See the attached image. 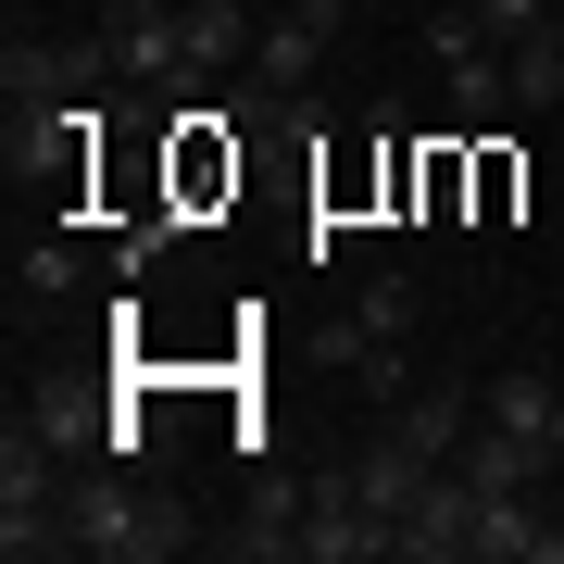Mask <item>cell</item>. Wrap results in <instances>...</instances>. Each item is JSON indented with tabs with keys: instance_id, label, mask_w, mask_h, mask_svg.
<instances>
[{
	"instance_id": "1",
	"label": "cell",
	"mask_w": 564,
	"mask_h": 564,
	"mask_svg": "<svg viewBox=\"0 0 564 564\" xmlns=\"http://www.w3.org/2000/svg\"><path fill=\"white\" fill-rule=\"evenodd\" d=\"M63 527H76V552H88V564H163V552L202 540V527L163 502L151 477H76V489H63Z\"/></svg>"
},
{
	"instance_id": "2",
	"label": "cell",
	"mask_w": 564,
	"mask_h": 564,
	"mask_svg": "<svg viewBox=\"0 0 564 564\" xmlns=\"http://www.w3.org/2000/svg\"><path fill=\"white\" fill-rule=\"evenodd\" d=\"M364 552H389V527L351 489V464H326V477L302 489V564H364Z\"/></svg>"
},
{
	"instance_id": "3",
	"label": "cell",
	"mask_w": 564,
	"mask_h": 564,
	"mask_svg": "<svg viewBox=\"0 0 564 564\" xmlns=\"http://www.w3.org/2000/svg\"><path fill=\"white\" fill-rule=\"evenodd\" d=\"M464 564H564V527L540 514V489H477Z\"/></svg>"
},
{
	"instance_id": "4",
	"label": "cell",
	"mask_w": 564,
	"mask_h": 564,
	"mask_svg": "<svg viewBox=\"0 0 564 564\" xmlns=\"http://www.w3.org/2000/svg\"><path fill=\"white\" fill-rule=\"evenodd\" d=\"M464 527H477V477H464V464H440V477L414 489V514H402V564H464Z\"/></svg>"
},
{
	"instance_id": "5",
	"label": "cell",
	"mask_w": 564,
	"mask_h": 564,
	"mask_svg": "<svg viewBox=\"0 0 564 564\" xmlns=\"http://www.w3.org/2000/svg\"><path fill=\"white\" fill-rule=\"evenodd\" d=\"M339 0H289V13H263V51H251V88H302L314 63H326V39H339Z\"/></svg>"
},
{
	"instance_id": "6",
	"label": "cell",
	"mask_w": 564,
	"mask_h": 564,
	"mask_svg": "<svg viewBox=\"0 0 564 564\" xmlns=\"http://www.w3.org/2000/svg\"><path fill=\"white\" fill-rule=\"evenodd\" d=\"M101 39H113L126 76H188V25H176V0H113Z\"/></svg>"
},
{
	"instance_id": "7",
	"label": "cell",
	"mask_w": 564,
	"mask_h": 564,
	"mask_svg": "<svg viewBox=\"0 0 564 564\" xmlns=\"http://www.w3.org/2000/svg\"><path fill=\"white\" fill-rule=\"evenodd\" d=\"M176 25H188V76H251V51H263L251 0H176Z\"/></svg>"
},
{
	"instance_id": "8",
	"label": "cell",
	"mask_w": 564,
	"mask_h": 564,
	"mask_svg": "<svg viewBox=\"0 0 564 564\" xmlns=\"http://www.w3.org/2000/svg\"><path fill=\"white\" fill-rule=\"evenodd\" d=\"M452 464H464L477 489H540V477H552L564 452H552V440H514V426H489V414H477V426H464V452H452Z\"/></svg>"
},
{
	"instance_id": "9",
	"label": "cell",
	"mask_w": 564,
	"mask_h": 564,
	"mask_svg": "<svg viewBox=\"0 0 564 564\" xmlns=\"http://www.w3.org/2000/svg\"><path fill=\"white\" fill-rule=\"evenodd\" d=\"M226 552H251V564H302V489H251V514L226 527Z\"/></svg>"
},
{
	"instance_id": "10",
	"label": "cell",
	"mask_w": 564,
	"mask_h": 564,
	"mask_svg": "<svg viewBox=\"0 0 564 564\" xmlns=\"http://www.w3.org/2000/svg\"><path fill=\"white\" fill-rule=\"evenodd\" d=\"M389 426H402L426 464H452V452H464V426H477V389H414V402L389 414Z\"/></svg>"
},
{
	"instance_id": "11",
	"label": "cell",
	"mask_w": 564,
	"mask_h": 564,
	"mask_svg": "<svg viewBox=\"0 0 564 564\" xmlns=\"http://www.w3.org/2000/svg\"><path fill=\"white\" fill-rule=\"evenodd\" d=\"M552 402H564V389L540 377V364H514V377H489V389H477V414H489V426H514V440H552Z\"/></svg>"
},
{
	"instance_id": "12",
	"label": "cell",
	"mask_w": 564,
	"mask_h": 564,
	"mask_svg": "<svg viewBox=\"0 0 564 564\" xmlns=\"http://www.w3.org/2000/svg\"><path fill=\"white\" fill-rule=\"evenodd\" d=\"M502 63H514V113H552V101H564V25L502 39Z\"/></svg>"
},
{
	"instance_id": "13",
	"label": "cell",
	"mask_w": 564,
	"mask_h": 564,
	"mask_svg": "<svg viewBox=\"0 0 564 564\" xmlns=\"http://www.w3.org/2000/svg\"><path fill=\"white\" fill-rule=\"evenodd\" d=\"M440 76H452V113L464 126H502L514 113V63L502 51H464V63H440Z\"/></svg>"
},
{
	"instance_id": "14",
	"label": "cell",
	"mask_w": 564,
	"mask_h": 564,
	"mask_svg": "<svg viewBox=\"0 0 564 564\" xmlns=\"http://www.w3.org/2000/svg\"><path fill=\"white\" fill-rule=\"evenodd\" d=\"M414 314H426V289H414V276H364V302H351L364 339H414Z\"/></svg>"
},
{
	"instance_id": "15",
	"label": "cell",
	"mask_w": 564,
	"mask_h": 564,
	"mask_svg": "<svg viewBox=\"0 0 564 564\" xmlns=\"http://www.w3.org/2000/svg\"><path fill=\"white\" fill-rule=\"evenodd\" d=\"M25 426H39L51 452H88V440H101V426H88V402H63V389H39V414H25Z\"/></svg>"
},
{
	"instance_id": "16",
	"label": "cell",
	"mask_w": 564,
	"mask_h": 564,
	"mask_svg": "<svg viewBox=\"0 0 564 564\" xmlns=\"http://www.w3.org/2000/svg\"><path fill=\"white\" fill-rule=\"evenodd\" d=\"M25 289H39V302H63V289H76V251L39 239V251H25Z\"/></svg>"
},
{
	"instance_id": "17",
	"label": "cell",
	"mask_w": 564,
	"mask_h": 564,
	"mask_svg": "<svg viewBox=\"0 0 564 564\" xmlns=\"http://www.w3.org/2000/svg\"><path fill=\"white\" fill-rule=\"evenodd\" d=\"M477 25L489 39H527V25H552V0H477Z\"/></svg>"
},
{
	"instance_id": "18",
	"label": "cell",
	"mask_w": 564,
	"mask_h": 564,
	"mask_svg": "<svg viewBox=\"0 0 564 564\" xmlns=\"http://www.w3.org/2000/svg\"><path fill=\"white\" fill-rule=\"evenodd\" d=\"M552 452H564V402H552Z\"/></svg>"
}]
</instances>
